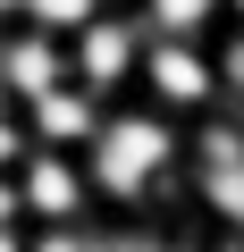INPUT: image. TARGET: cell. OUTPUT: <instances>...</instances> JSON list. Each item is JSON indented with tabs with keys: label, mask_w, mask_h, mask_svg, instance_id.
<instances>
[{
	"label": "cell",
	"mask_w": 244,
	"mask_h": 252,
	"mask_svg": "<svg viewBox=\"0 0 244 252\" xmlns=\"http://www.w3.org/2000/svg\"><path fill=\"white\" fill-rule=\"evenodd\" d=\"M135 101H152L160 118L194 126L210 109H227V76H219V42H185V34H143L135 59Z\"/></svg>",
	"instance_id": "2"
},
{
	"label": "cell",
	"mask_w": 244,
	"mask_h": 252,
	"mask_svg": "<svg viewBox=\"0 0 244 252\" xmlns=\"http://www.w3.org/2000/svg\"><path fill=\"white\" fill-rule=\"evenodd\" d=\"M101 9H127V0H101Z\"/></svg>",
	"instance_id": "13"
},
{
	"label": "cell",
	"mask_w": 244,
	"mask_h": 252,
	"mask_svg": "<svg viewBox=\"0 0 244 252\" xmlns=\"http://www.w3.org/2000/svg\"><path fill=\"white\" fill-rule=\"evenodd\" d=\"M9 185H17V219H26L34 235L101 219V202H93V177H84V152H59V143H26V160L9 168Z\"/></svg>",
	"instance_id": "3"
},
{
	"label": "cell",
	"mask_w": 244,
	"mask_h": 252,
	"mask_svg": "<svg viewBox=\"0 0 244 252\" xmlns=\"http://www.w3.org/2000/svg\"><path fill=\"white\" fill-rule=\"evenodd\" d=\"M219 9H227V34H244V0H219Z\"/></svg>",
	"instance_id": "11"
},
{
	"label": "cell",
	"mask_w": 244,
	"mask_h": 252,
	"mask_svg": "<svg viewBox=\"0 0 244 252\" xmlns=\"http://www.w3.org/2000/svg\"><path fill=\"white\" fill-rule=\"evenodd\" d=\"M101 126V101L76 84V76H59L51 93H34L26 101V135L34 143H59V152H84V135Z\"/></svg>",
	"instance_id": "6"
},
{
	"label": "cell",
	"mask_w": 244,
	"mask_h": 252,
	"mask_svg": "<svg viewBox=\"0 0 244 252\" xmlns=\"http://www.w3.org/2000/svg\"><path fill=\"white\" fill-rule=\"evenodd\" d=\"M26 143H34V135H26V109H17V101H0V168H17Z\"/></svg>",
	"instance_id": "9"
},
{
	"label": "cell",
	"mask_w": 244,
	"mask_h": 252,
	"mask_svg": "<svg viewBox=\"0 0 244 252\" xmlns=\"http://www.w3.org/2000/svg\"><path fill=\"white\" fill-rule=\"evenodd\" d=\"M9 26H17V0H0V34H9Z\"/></svg>",
	"instance_id": "12"
},
{
	"label": "cell",
	"mask_w": 244,
	"mask_h": 252,
	"mask_svg": "<svg viewBox=\"0 0 244 252\" xmlns=\"http://www.w3.org/2000/svg\"><path fill=\"white\" fill-rule=\"evenodd\" d=\"M59 76H68V42L59 34H34V26H9V34H0V84H9L17 109L34 93H51Z\"/></svg>",
	"instance_id": "5"
},
{
	"label": "cell",
	"mask_w": 244,
	"mask_h": 252,
	"mask_svg": "<svg viewBox=\"0 0 244 252\" xmlns=\"http://www.w3.org/2000/svg\"><path fill=\"white\" fill-rule=\"evenodd\" d=\"M84 177H93V202L101 210H143L160 193H177L185 177V126L160 118L152 101H109L101 126L84 135Z\"/></svg>",
	"instance_id": "1"
},
{
	"label": "cell",
	"mask_w": 244,
	"mask_h": 252,
	"mask_svg": "<svg viewBox=\"0 0 244 252\" xmlns=\"http://www.w3.org/2000/svg\"><path fill=\"white\" fill-rule=\"evenodd\" d=\"M93 9H101V0H17V26H34V34H59V42H68Z\"/></svg>",
	"instance_id": "8"
},
{
	"label": "cell",
	"mask_w": 244,
	"mask_h": 252,
	"mask_svg": "<svg viewBox=\"0 0 244 252\" xmlns=\"http://www.w3.org/2000/svg\"><path fill=\"white\" fill-rule=\"evenodd\" d=\"M135 59H143V17L135 9H93L76 34H68V76L109 109L135 93Z\"/></svg>",
	"instance_id": "4"
},
{
	"label": "cell",
	"mask_w": 244,
	"mask_h": 252,
	"mask_svg": "<svg viewBox=\"0 0 244 252\" xmlns=\"http://www.w3.org/2000/svg\"><path fill=\"white\" fill-rule=\"evenodd\" d=\"M0 252H34V227L26 219H0Z\"/></svg>",
	"instance_id": "10"
},
{
	"label": "cell",
	"mask_w": 244,
	"mask_h": 252,
	"mask_svg": "<svg viewBox=\"0 0 244 252\" xmlns=\"http://www.w3.org/2000/svg\"><path fill=\"white\" fill-rule=\"evenodd\" d=\"M143 17V34H185V42H219L227 34V9L219 0H127Z\"/></svg>",
	"instance_id": "7"
}]
</instances>
